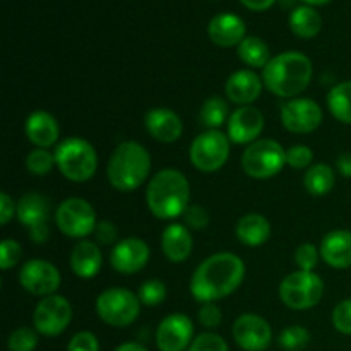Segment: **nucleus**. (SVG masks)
I'll return each instance as SVG.
<instances>
[{
	"label": "nucleus",
	"mask_w": 351,
	"mask_h": 351,
	"mask_svg": "<svg viewBox=\"0 0 351 351\" xmlns=\"http://www.w3.org/2000/svg\"><path fill=\"white\" fill-rule=\"evenodd\" d=\"M24 134L34 147L50 149L60 137V127L51 113L45 112V110H36L24 122Z\"/></svg>",
	"instance_id": "obj_22"
},
{
	"label": "nucleus",
	"mask_w": 351,
	"mask_h": 351,
	"mask_svg": "<svg viewBox=\"0 0 351 351\" xmlns=\"http://www.w3.org/2000/svg\"><path fill=\"white\" fill-rule=\"evenodd\" d=\"M235 235L242 245L257 249L271 239L269 219L259 213H247L237 223Z\"/></svg>",
	"instance_id": "obj_26"
},
{
	"label": "nucleus",
	"mask_w": 351,
	"mask_h": 351,
	"mask_svg": "<svg viewBox=\"0 0 351 351\" xmlns=\"http://www.w3.org/2000/svg\"><path fill=\"white\" fill-rule=\"evenodd\" d=\"M93 235H95L98 245H117L119 243V240H117L119 239V228H117L115 223L106 221V219L98 221Z\"/></svg>",
	"instance_id": "obj_44"
},
{
	"label": "nucleus",
	"mask_w": 351,
	"mask_h": 351,
	"mask_svg": "<svg viewBox=\"0 0 351 351\" xmlns=\"http://www.w3.org/2000/svg\"><path fill=\"white\" fill-rule=\"evenodd\" d=\"M321 259L335 269L351 267V232L350 230H332L322 239Z\"/></svg>",
	"instance_id": "obj_25"
},
{
	"label": "nucleus",
	"mask_w": 351,
	"mask_h": 351,
	"mask_svg": "<svg viewBox=\"0 0 351 351\" xmlns=\"http://www.w3.org/2000/svg\"><path fill=\"white\" fill-rule=\"evenodd\" d=\"M230 106L225 98L221 96H211L202 103L199 110V122L208 130H219L223 125H226L230 120Z\"/></svg>",
	"instance_id": "obj_29"
},
{
	"label": "nucleus",
	"mask_w": 351,
	"mask_h": 351,
	"mask_svg": "<svg viewBox=\"0 0 351 351\" xmlns=\"http://www.w3.org/2000/svg\"><path fill=\"white\" fill-rule=\"evenodd\" d=\"M55 225L62 235L84 240L96 230V211L86 199L67 197L55 209Z\"/></svg>",
	"instance_id": "obj_10"
},
{
	"label": "nucleus",
	"mask_w": 351,
	"mask_h": 351,
	"mask_svg": "<svg viewBox=\"0 0 351 351\" xmlns=\"http://www.w3.org/2000/svg\"><path fill=\"white\" fill-rule=\"evenodd\" d=\"M197 319L201 322L202 328L206 329H216L223 321L221 308L216 305V302H211V304H202V307L199 308Z\"/></svg>",
	"instance_id": "obj_42"
},
{
	"label": "nucleus",
	"mask_w": 351,
	"mask_h": 351,
	"mask_svg": "<svg viewBox=\"0 0 351 351\" xmlns=\"http://www.w3.org/2000/svg\"><path fill=\"white\" fill-rule=\"evenodd\" d=\"M281 123L291 134H311L321 127L324 113L311 98H293L281 105Z\"/></svg>",
	"instance_id": "obj_14"
},
{
	"label": "nucleus",
	"mask_w": 351,
	"mask_h": 351,
	"mask_svg": "<svg viewBox=\"0 0 351 351\" xmlns=\"http://www.w3.org/2000/svg\"><path fill=\"white\" fill-rule=\"evenodd\" d=\"M288 24L297 36L308 40V38H314L319 34L322 27V17L314 7L298 5L291 10Z\"/></svg>",
	"instance_id": "obj_28"
},
{
	"label": "nucleus",
	"mask_w": 351,
	"mask_h": 351,
	"mask_svg": "<svg viewBox=\"0 0 351 351\" xmlns=\"http://www.w3.org/2000/svg\"><path fill=\"white\" fill-rule=\"evenodd\" d=\"M239 57L247 67L263 71L273 58L267 43L259 36H245V40L239 45Z\"/></svg>",
	"instance_id": "obj_31"
},
{
	"label": "nucleus",
	"mask_w": 351,
	"mask_h": 351,
	"mask_svg": "<svg viewBox=\"0 0 351 351\" xmlns=\"http://www.w3.org/2000/svg\"><path fill=\"white\" fill-rule=\"evenodd\" d=\"M72 273L81 280H91L98 276L103 266V252L96 242L79 240L71 250L69 257Z\"/></svg>",
	"instance_id": "obj_24"
},
{
	"label": "nucleus",
	"mask_w": 351,
	"mask_h": 351,
	"mask_svg": "<svg viewBox=\"0 0 351 351\" xmlns=\"http://www.w3.org/2000/svg\"><path fill=\"white\" fill-rule=\"evenodd\" d=\"M336 173L328 163H314L304 175V187L314 197H324L335 189Z\"/></svg>",
	"instance_id": "obj_27"
},
{
	"label": "nucleus",
	"mask_w": 351,
	"mask_h": 351,
	"mask_svg": "<svg viewBox=\"0 0 351 351\" xmlns=\"http://www.w3.org/2000/svg\"><path fill=\"white\" fill-rule=\"evenodd\" d=\"M278 343L285 351H302L311 343V332L304 326H290L281 331Z\"/></svg>",
	"instance_id": "obj_33"
},
{
	"label": "nucleus",
	"mask_w": 351,
	"mask_h": 351,
	"mask_svg": "<svg viewBox=\"0 0 351 351\" xmlns=\"http://www.w3.org/2000/svg\"><path fill=\"white\" fill-rule=\"evenodd\" d=\"M264 123H266L264 115L259 108H256L254 105L239 106L230 115L228 123H226V136L233 144L249 146L261 139Z\"/></svg>",
	"instance_id": "obj_18"
},
{
	"label": "nucleus",
	"mask_w": 351,
	"mask_h": 351,
	"mask_svg": "<svg viewBox=\"0 0 351 351\" xmlns=\"http://www.w3.org/2000/svg\"><path fill=\"white\" fill-rule=\"evenodd\" d=\"M240 165L247 177L269 180L287 167V149L274 139H259L243 149Z\"/></svg>",
	"instance_id": "obj_6"
},
{
	"label": "nucleus",
	"mask_w": 351,
	"mask_h": 351,
	"mask_svg": "<svg viewBox=\"0 0 351 351\" xmlns=\"http://www.w3.org/2000/svg\"><path fill=\"white\" fill-rule=\"evenodd\" d=\"M72 322V305L64 295L41 298L33 312V326L47 338L60 336Z\"/></svg>",
	"instance_id": "obj_12"
},
{
	"label": "nucleus",
	"mask_w": 351,
	"mask_h": 351,
	"mask_svg": "<svg viewBox=\"0 0 351 351\" xmlns=\"http://www.w3.org/2000/svg\"><path fill=\"white\" fill-rule=\"evenodd\" d=\"M146 204L151 215L163 221L184 216L191 206V184L182 171L165 168L151 177L146 189Z\"/></svg>",
	"instance_id": "obj_3"
},
{
	"label": "nucleus",
	"mask_w": 351,
	"mask_h": 351,
	"mask_svg": "<svg viewBox=\"0 0 351 351\" xmlns=\"http://www.w3.org/2000/svg\"><path fill=\"white\" fill-rule=\"evenodd\" d=\"M326 103L331 115L338 122L351 125V81H343L332 86Z\"/></svg>",
	"instance_id": "obj_30"
},
{
	"label": "nucleus",
	"mask_w": 351,
	"mask_h": 351,
	"mask_svg": "<svg viewBox=\"0 0 351 351\" xmlns=\"http://www.w3.org/2000/svg\"><path fill=\"white\" fill-rule=\"evenodd\" d=\"M332 326L341 335L351 336V298L341 300L335 308L331 315Z\"/></svg>",
	"instance_id": "obj_40"
},
{
	"label": "nucleus",
	"mask_w": 351,
	"mask_h": 351,
	"mask_svg": "<svg viewBox=\"0 0 351 351\" xmlns=\"http://www.w3.org/2000/svg\"><path fill=\"white\" fill-rule=\"evenodd\" d=\"M23 259V247L14 239H3L0 243V267L3 271L12 269Z\"/></svg>",
	"instance_id": "obj_38"
},
{
	"label": "nucleus",
	"mask_w": 351,
	"mask_h": 351,
	"mask_svg": "<svg viewBox=\"0 0 351 351\" xmlns=\"http://www.w3.org/2000/svg\"><path fill=\"white\" fill-rule=\"evenodd\" d=\"M19 285L24 291L34 297H50L57 293L62 285L60 271L50 261L34 257V259L26 261L21 267Z\"/></svg>",
	"instance_id": "obj_13"
},
{
	"label": "nucleus",
	"mask_w": 351,
	"mask_h": 351,
	"mask_svg": "<svg viewBox=\"0 0 351 351\" xmlns=\"http://www.w3.org/2000/svg\"><path fill=\"white\" fill-rule=\"evenodd\" d=\"M16 213L17 202H14V199L7 192H2L0 194V225H9L14 219V216H16Z\"/></svg>",
	"instance_id": "obj_45"
},
{
	"label": "nucleus",
	"mask_w": 351,
	"mask_h": 351,
	"mask_svg": "<svg viewBox=\"0 0 351 351\" xmlns=\"http://www.w3.org/2000/svg\"><path fill=\"white\" fill-rule=\"evenodd\" d=\"M264 82L252 69H240L226 79V98L239 106H249L261 98Z\"/></svg>",
	"instance_id": "obj_19"
},
{
	"label": "nucleus",
	"mask_w": 351,
	"mask_h": 351,
	"mask_svg": "<svg viewBox=\"0 0 351 351\" xmlns=\"http://www.w3.org/2000/svg\"><path fill=\"white\" fill-rule=\"evenodd\" d=\"M141 300L127 288L112 287L103 290L96 298V314L112 328H127L134 324L141 314Z\"/></svg>",
	"instance_id": "obj_8"
},
{
	"label": "nucleus",
	"mask_w": 351,
	"mask_h": 351,
	"mask_svg": "<svg viewBox=\"0 0 351 351\" xmlns=\"http://www.w3.org/2000/svg\"><path fill=\"white\" fill-rule=\"evenodd\" d=\"M324 281L314 271H293L280 283V300L291 311H308L321 304Z\"/></svg>",
	"instance_id": "obj_7"
},
{
	"label": "nucleus",
	"mask_w": 351,
	"mask_h": 351,
	"mask_svg": "<svg viewBox=\"0 0 351 351\" xmlns=\"http://www.w3.org/2000/svg\"><path fill=\"white\" fill-rule=\"evenodd\" d=\"M16 218L27 230V237L36 245L50 240L51 201L40 192H27L17 201Z\"/></svg>",
	"instance_id": "obj_11"
},
{
	"label": "nucleus",
	"mask_w": 351,
	"mask_h": 351,
	"mask_svg": "<svg viewBox=\"0 0 351 351\" xmlns=\"http://www.w3.org/2000/svg\"><path fill=\"white\" fill-rule=\"evenodd\" d=\"M336 167H338V171L345 178H351V153H343L338 156V161H336Z\"/></svg>",
	"instance_id": "obj_46"
},
{
	"label": "nucleus",
	"mask_w": 351,
	"mask_h": 351,
	"mask_svg": "<svg viewBox=\"0 0 351 351\" xmlns=\"http://www.w3.org/2000/svg\"><path fill=\"white\" fill-rule=\"evenodd\" d=\"M189 351H230L228 343L216 332H202L195 336Z\"/></svg>",
	"instance_id": "obj_39"
},
{
	"label": "nucleus",
	"mask_w": 351,
	"mask_h": 351,
	"mask_svg": "<svg viewBox=\"0 0 351 351\" xmlns=\"http://www.w3.org/2000/svg\"><path fill=\"white\" fill-rule=\"evenodd\" d=\"M24 165H26V170L29 173L36 175V177H45V175H48L53 170V167H57V163H55V153L43 149V147H34V149H31L27 153Z\"/></svg>",
	"instance_id": "obj_32"
},
{
	"label": "nucleus",
	"mask_w": 351,
	"mask_h": 351,
	"mask_svg": "<svg viewBox=\"0 0 351 351\" xmlns=\"http://www.w3.org/2000/svg\"><path fill=\"white\" fill-rule=\"evenodd\" d=\"M287 165L293 170H308L314 165V151L307 144H295L287 149Z\"/></svg>",
	"instance_id": "obj_36"
},
{
	"label": "nucleus",
	"mask_w": 351,
	"mask_h": 351,
	"mask_svg": "<svg viewBox=\"0 0 351 351\" xmlns=\"http://www.w3.org/2000/svg\"><path fill=\"white\" fill-rule=\"evenodd\" d=\"M305 3H308V5H324V3L331 2V0H304Z\"/></svg>",
	"instance_id": "obj_49"
},
{
	"label": "nucleus",
	"mask_w": 351,
	"mask_h": 351,
	"mask_svg": "<svg viewBox=\"0 0 351 351\" xmlns=\"http://www.w3.org/2000/svg\"><path fill=\"white\" fill-rule=\"evenodd\" d=\"M245 280V263L233 252L209 256L195 267L191 293L199 304H211L230 297Z\"/></svg>",
	"instance_id": "obj_1"
},
{
	"label": "nucleus",
	"mask_w": 351,
	"mask_h": 351,
	"mask_svg": "<svg viewBox=\"0 0 351 351\" xmlns=\"http://www.w3.org/2000/svg\"><path fill=\"white\" fill-rule=\"evenodd\" d=\"M182 218H184V225L189 230H195V232H201L209 225V213L199 204L189 206Z\"/></svg>",
	"instance_id": "obj_41"
},
{
	"label": "nucleus",
	"mask_w": 351,
	"mask_h": 351,
	"mask_svg": "<svg viewBox=\"0 0 351 351\" xmlns=\"http://www.w3.org/2000/svg\"><path fill=\"white\" fill-rule=\"evenodd\" d=\"M151 257V249L143 239L129 237L119 240L117 245L112 247L110 252V264L119 274H136L147 266Z\"/></svg>",
	"instance_id": "obj_16"
},
{
	"label": "nucleus",
	"mask_w": 351,
	"mask_h": 351,
	"mask_svg": "<svg viewBox=\"0 0 351 351\" xmlns=\"http://www.w3.org/2000/svg\"><path fill=\"white\" fill-rule=\"evenodd\" d=\"M314 77V65L305 53L297 50L281 51L271 58L263 71L267 91L278 98H298Z\"/></svg>",
	"instance_id": "obj_2"
},
{
	"label": "nucleus",
	"mask_w": 351,
	"mask_h": 351,
	"mask_svg": "<svg viewBox=\"0 0 351 351\" xmlns=\"http://www.w3.org/2000/svg\"><path fill=\"white\" fill-rule=\"evenodd\" d=\"M144 127L154 141L163 144L177 143L184 134V122L178 113L170 108H163V106H158L146 113Z\"/></svg>",
	"instance_id": "obj_20"
},
{
	"label": "nucleus",
	"mask_w": 351,
	"mask_h": 351,
	"mask_svg": "<svg viewBox=\"0 0 351 351\" xmlns=\"http://www.w3.org/2000/svg\"><path fill=\"white\" fill-rule=\"evenodd\" d=\"M194 341V324L182 312L167 315L156 329V345L160 351H184Z\"/></svg>",
	"instance_id": "obj_17"
},
{
	"label": "nucleus",
	"mask_w": 351,
	"mask_h": 351,
	"mask_svg": "<svg viewBox=\"0 0 351 351\" xmlns=\"http://www.w3.org/2000/svg\"><path fill=\"white\" fill-rule=\"evenodd\" d=\"M38 335L36 329L31 328H17L16 331L10 332L7 339V348L9 351H34L38 346Z\"/></svg>",
	"instance_id": "obj_35"
},
{
	"label": "nucleus",
	"mask_w": 351,
	"mask_h": 351,
	"mask_svg": "<svg viewBox=\"0 0 351 351\" xmlns=\"http://www.w3.org/2000/svg\"><path fill=\"white\" fill-rule=\"evenodd\" d=\"M55 163L62 177L74 184H84L98 170V154L93 144L82 137H67L55 147Z\"/></svg>",
	"instance_id": "obj_5"
},
{
	"label": "nucleus",
	"mask_w": 351,
	"mask_h": 351,
	"mask_svg": "<svg viewBox=\"0 0 351 351\" xmlns=\"http://www.w3.org/2000/svg\"><path fill=\"white\" fill-rule=\"evenodd\" d=\"M113 351H147V348L141 345V343L129 341V343H122V345H119Z\"/></svg>",
	"instance_id": "obj_48"
},
{
	"label": "nucleus",
	"mask_w": 351,
	"mask_h": 351,
	"mask_svg": "<svg viewBox=\"0 0 351 351\" xmlns=\"http://www.w3.org/2000/svg\"><path fill=\"white\" fill-rule=\"evenodd\" d=\"M247 26L243 19L237 14L221 12L216 14L208 26V34L215 45L221 48L239 47L247 36Z\"/></svg>",
	"instance_id": "obj_21"
},
{
	"label": "nucleus",
	"mask_w": 351,
	"mask_h": 351,
	"mask_svg": "<svg viewBox=\"0 0 351 351\" xmlns=\"http://www.w3.org/2000/svg\"><path fill=\"white\" fill-rule=\"evenodd\" d=\"M67 351H99V341L91 331L75 332L69 341Z\"/></svg>",
	"instance_id": "obj_43"
},
{
	"label": "nucleus",
	"mask_w": 351,
	"mask_h": 351,
	"mask_svg": "<svg viewBox=\"0 0 351 351\" xmlns=\"http://www.w3.org/2000/svg\"><path fill=\"white\" fill-rule=\"evenodd\" d=\"M161 250L170 263H185L194 250V239H192L191 230L182 223L175 221L165 226L161 233Z\"/></svg>",
	"instance_id": "obj_23"
},
{
	"label": "nucleus",
	"mask_w": 351,
	"mask_h": 351,
	"mask_svg": "<svg viewBox=\"0 0 351 351\" xmlns=\"http://www.w3.org/2000/svg\"><path fill=\"white\" fill-rule=\"evenodd\" d=\"M242 3L252 10H266L273 5L274 0H242Z\"/></svg>",
	"instance_id": "obj_47"
},
{
	"label": "nucleus",
	"mask_w": 351,
	"mask_h": 351,
	"mask_svg": "<svg viewBox=\"0 0 351 351\" xmlns=\"http://www.w3.org/2000/svg\"><path fill=\"white\" fill-rule=\"evenodd\" d=\"M167 293V285L163 281L147 280L139 287L137 297H139L141 304L146 305V307H158V305H161L165 302Z\"/></svg>",
	"instance_id": "obj_34"
},
{
	"label": "nucleus",
	"mask_w": 351,
	"mask_h": 351,
	"mask_svg": "<svg viewBox=\"0 0 351 351\" xmlns=\"http://www.w3.org/2000/svg\"><path fill=\"white\" fill-rule=\"evenodd\" d=\"M321 252L317 247L311 242H304L295 250V264L300 271H314L319 266Z\"/></svg>",
	"instance_id": "obj_37"
},
{
	"label": "nucleus",
	"mask_w": 351,
	"mask_h": 351,
	"mask_svg": "<svg viewBox=\"0 0 351 351\" xmlns=\"http://www.w3.org/2000/svg\"><path fill=\"white\" fill-rule=\"evenodd\" d=\"M232 141L221 130H204L191 144L189 158L195 170L215 173L221 170L230 158Z\"/></svg>",
	"instance_id": "obj_9"
},
{
	"label": "nucleus",
	"mask_w": 351,
	"mask_h": 351,
	"mask_svg": "<svg viewBox=\"0 0 351 351\" xmlns=\"http://www.w3.org/2000/svg\"><path fill=\"white\" fill-rule=\"evenodd\" d=\"M151 173V154L137 141H123L113 149L106 165V178L119 192L137 191Z\"/></svg>",
	"instance_id": "obj_4"
},
{
	"label": "nucleus",
	"mask_w": 351,
	"mask_h": 351,
	"mask_svg": "<svg viewBox=\"0 0 351 351\" xmlns=\"http://www.w3.org/2000/svg\"><path fill=\"white\" fill-rule=\"evenodd\" d=\"M232 335L237 345L245 351H266L273 341V329L269 322L252 312L237 317Z\"/></svg>",
	"instance_id": "obj_15"
}]
</instances>
